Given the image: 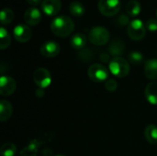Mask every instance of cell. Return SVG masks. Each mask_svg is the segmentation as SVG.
<instances>
[{
	"mask_svg": "<svg viewBox=\"0 0 157 156\" xmlns=\"http://www.w3.org/2000/svg\"><path fill=\"white\" fill-rule=\"evenodd\" d=\"M110 73L120 78H123L130 74L131 67L127 60L122 57H114L109 63Z\"/></svg>",
	"mask_w": 157,
	"mask_h": 156,
	"instance_id": "cell-2",
	"label": "cell"
},
{
	"mask_svg": "<svg viewBox=\"0 0 157 156\" xmlns=\"http://www.w3.org/2000/svg\"><path fill=\"white\" fill-rule=\"evenodd\" d=\"M17 151V147L15 144L11 143H6L1 146L0 153L2 156H14Z\"/></svg>",
	"mask_w": 157,
	"mask_h": 156,
	"instance_id": "cell-23",
	"label": "cell"
},
{
	"mask_svg": "<svg viewBox=\"0 0 157 156\" xmlns=\"http://www.w3.org/2000/svg\"><path fill=\"white\" fill-rule=\"evenodd\" d=\"M17 88L16 81L9 77L3 75L0 78V94L2 96H10L12 95Z\"/></svg>",
	"mask_w": 157,
	"mask_h": 156,
	"instance_id": "cell-10",
	"label": "cell"
},
{
	"mask_svg": "<svg viewBox=\"0 0 157 156\" xmlns=\"http://www.w3.org/2000/svg\"><path fill=\"white\" fill-rule=\"evenodd\" d=\"M80 56H84V55H86V57L83 59V60H85V61H91L92 60V58H93V54H92V52H90V51L89 50H85V51H81V53L79 54Z\"/></svg>",
	"mask_w": 157,
	"mask_h": 156,
	"instance_id": "cell-28",
	"label": "cell"
},
{
	"mask_svg": "<svg viewBox=\"0 0 157 156\" xmlns=\"http://www.w3.org/2000/svg\"><path fill=\"white\" fill-rule=\"evenodd\" d=\"M33 81L39 88H46L52 83V76L50 72L43 67L37 68L33 73Z\"/></svg>",
	"mask_w": 157,
	"mask_h": 156,
	"instance_id": "cell-7",
	"label": "cell"
},
{
	"mask_svg": "<svg viewBox=\"0 0 157 156\" xmlns=\"http://www.w3.org/2000/svg\"><path fill=\"white\" fill-rule=\"evenodd\" d=\"M24 21L29 26H35L41 20V13L37 7H29L24 13Z\"/></svg>",
	"mask_w": 157,
	"mask_h": 156,
	"instance_id": "cell-12",
	"label": "cell"
},
{
	"mask_svg": "<svg viewBox=\"0 0 157 156\" xmlns=\"http://www.w3.org/2000/svg\"><path fill=\"white\" fill-rule=\"evenodd\" d=\"M35 94H36V96H37L38 97H42L45 95V92H44V90H43L42 88H39V89L36 90Z\"/></svg>",
	"mask_w": 157,
	"mask_h": 156,
	"instance_id": "cell-31",
	"label": "cell"
},
{
	"mask_svg": "<svg viewBox=\"0 0 157 156\" xmlns=\"http://www.w3.org/2000/svg\"><path fill=\"white\" fill-rule=\"evenodd\" d=\"M41 9L47 16H55L57 15L62 8L61 0H42Z\"/></svg>",
	"mask_w": 157,
	"mask_h": 156,
	"instance_id": "cell-11",
	"label": "cell"
},
{
	"mask_svg": "<svg viewBox=\"0 0 157 156\" xmlns=\"http://www.w3.org/2000/svg\"><path fill=\"white\" fill-rule=\"evenodd\" d=\"M27 2H28L29 5H30V6H34V7H35L36 6L40 5V3H42L41 0H27Z\"/></svg>",
	"mask_w": 157,
	"mask_h": 156,
	"instance_id": "cell-30",
	"label": "cell"
},
{
	"mask_svg": "<svg viewBox=\"0 0 157 156\" xmlns=\"http://www.w3.org/2000/svg\"><path fill=\"white\" fill-rule=\"evenodd\" d=\"M86 41L87 39L86 35H84L83 33H75L71 38V46L76 50H81L86 46Z\"/></svg>",
	"mask_w": 157,
	"mask_h": 156,
	"instance_id": "cell-16",
	"label": "cell"
},
{
	"mask_svg": "<svg viewBox=\"0 0 157 156\" xmlns=\"http://www.w3.org/2000/svg\"><path fill=\"white\" fill-rule=\"evenodd\" d=\"M74 29L75 23L68 16H58L51 22V30L57 37H67L72 34Z\"/></svg>",
	"mask_w": 157,
	"mask_h": 156,
	"instance_id": "cell-1",
	"label": "cell"
},
{
	"mask_svg": "<svg viewBox=\"0 0 157 156\" xmlns=\"http://www.w3.org/2000/svg\"><path fill=\"white\" fill-rule=\"evenodd\" d=\"M14 17H15V14L12 11V9L7 8V7L3 8L0 12V22L3 26L7 25L13 21Z\"/></svg>",
	"mask_w": 157,
	"mask_h": 156,
	"instance_id": "cell-21",
	"label": "cell"
},
{
	"mask_svg": "<svg viewBox=\"0 0 157 156\" xmlns=\"http://www.w3.org/2000/svg\"><path fill=\"white\" fill-rule=\"evenodd\" d=\"M156 17H157V10H156Z\"/></svg>",
	"mask_w": 157,
	"mask_h": 156,
	"instance_id": "cell-33",
	"label": "cell"
},
{
	"mask_svg": "<svg viewBox=\"0 0 157 156\" xmlns=\"http://www.w3.org/2000/svg\"><path fill=\"white\" fill-rule=\"evenodd\" d=\"M144 136L148 143L152 144L157 143V126L154 124L148 125L144 130Z\"/></svg>",
	"mask_w": 157,
	"mask_h": 156,
	"instance_id": "cell-18",
	"label": "cell"
},
{
	"mask_svg": "<svg viewBox=\"0 0 157 156\" xmlns=\"http://www.w3.org/2000/svg\"><path fill=\"white\" fill-rule=\"evenodd\" d=\"M13 35L18 42H27L32 36V31L28 25L18 24L13 29Z\"/></svg>",
	"mask_w": 157,
	"mask_h": 156,
	"instance_id": "cell-8",
	"label": "cell"
},
{
	"mask_svg": "<svg viewBox=\"0 0 157 156\" xmlns=\"http://www.w3.org/2000/svg\"><path fill=\"white\" fill-rule=\"evenodd\" d=\"M60 45L53 40H48L44 42L40 47L41 55L47 58H53L57 56L60 53Z\"/></svg>",
	"mask_w": 157,
	"mask_h": 156,
	"instance_id": "cell-9",
	"label": "cell"
},
{
	"mask_svg": "<svg viewBox=\"0 0 157 156\" xmlns=\"http://www.w3.org/2000/svg\"><path fill=\"white\" fill-rule=\"evenodd\" d=\"M54 156H64V155H63V154H57V155H54Z\"/></svg>",
	"mask_w": 157,
	"mask_h": 156,
	"instance_id": "cell-32",
	"label": "cell"
},
{
	"mask_svg": "<svg viewBox=\"0 0 157 156\" xmlns=\"http://www.w3.org/2000/svg\"><path fill=\"white\" fill-rule=\"evenodd\" d=\"M87 74H88V77L93 82L102 83L108 79L109 71L104 65H102L100 63H94L88 68Z\"/></svg>",
	"mask_w": 157,
	"mask_h": 156,
	"instance_id": "cell-5",
	"label": "cell"
},
{
	"mask_svg": "<svg viewBox=\"0 0 157 156\" xmlns=\"http://www.w3.org/2000/svg\"><path fill=\"white\" fill-rule=\"evenodd\" d=\"M88 39L94 45L101 46L106 44L109 40V32L106 28L97 26L89 30Z\"/></svg>",
	"mask_w": 157,
	"mask_h": 156,
	"instance_id": "cell-3",
	"label": "cell"
},
{
	"mask_svg": "<svg viewBox=\"0 0 157 156\" xmlns=\"http://www.w3.org/2000/svg\"><path fill=\"white\" fill-rule=\"evenodd\" d=\"M121 6L120 0H99L98 5L100 13L106 17H112L118 14Z\"/></svg>",
	"mask_w": 157,
	"mask_h": 156,
	"instance_id": "cell-6",
	"label": "cell"
},
{
	"mask_svg": "<svg viewBox=\"0 0 157 156\" xmlns=\"http://www.w3.org/2000/svg\"><path fill=\"white\" fill-rule=\"evenodd\" d=\"M125 50V46L124 43L121 40H114L111 42L109 51V54L114 56V57H121L120 55H121L123 53Z\"/></svg>",
	"mask_w": 157,
	"mask_h": 156,
	"instance_id": "cell-17",
	"label": "cell"
},
{
	"mask_svg": "<svg viewBox=\"0 0 157 156\" xmlns=\"http://www.w3.org/2000/svg\"><path fill=\"white\" fill-rule=\"evenodd\" d=\"M144 95L150 104L157 105V82H151L146 86Z\"/></svg>",
	"mask_w": 157,
	"mask_h": 156,
	"instance_id": "cell-13",
	"label": "cell"
},
{
	"mask_svg": "<svg viewBox=\"0 0 157 156\" xmlns=\"http://www.w3.org/2000/svg\"><path fill=\"white\" fill-rule=\"evenodd\" d=\"M130 22L131 21H129V17H128V16H126V15H121L119 17H118V23L120 24V25H121V26H124V25H129L130 24Z\"/></svg>",
	"mask_w": 157,
	"mask_h": 156,
	"instance_id": "cell-27",
	"label": "cell"
},
{
	"mask_svg": "<svg viewBox=\"0 0 157 156\" xmlns=\"http://www.w3.org/2000/svg\"><path fill=\"white\" fill-rule=\"evenodd\" d=\"M105 87L109 92H114L118 88V83L114 79H109L105 83Z\"/></svg>",
	"mask_w": 157,
	"mask_h": 156,
	"instance_id": "cell-25",
	"label": "cell"
},
{
	"mask_svg": "<svg viewBox=\"0 0 157 156\" xmlns=\"http://www.w3.org/2000/svg\"><path fill=\"white\" fill-rule=\"evenodd\" d=\"M144 74L151 80L157 79V59H149L145 62Z\"/></svg>",
	"mask_w": 157,
	"mask_h": 156,
	"instance_id": "cell-14",
	"label": "cell"
},
{
	"mask_svg": "<svg viewBox=\"0 0 157 156\" xmlns=\"http://www.w3.org/2000/svg\"><path fill=\"white\" fill-rule=\"evenodd\" d=\"M141 4L137 0H131L126 5V12L131 17H136L141 13Z\"/></svg>",
	"mask_w": 157,
	"mask_h": 156,
	"instance_id": "cell-19",
	"label": "cell"
},
{
	"mask_svg": "<svg viewBox=\"0 0 157 156\" xmlns=\"http://www.w3.org/2000/svg\"><path fill=\"white\" fill-rule=\"evenodd\" d=\"M11 43V38L8 31L4 28L1 27L0 29V49L5 50L6 49Z\"/></svg>",
	"mask_w": 157,
	"mask_h": 156,
	"instance_id": "cell-22",
	"label": "cell"
},
{
	"mask_svg": "<svg viewBox=\"0 0 157 156\" xmlns=\"http://www.w3.org/2000/svg\"><path fill=\"white\" fill-rule=\"evenodd\" d=\"M69 10L75 17H81L85 14L86 8L84 5L79 1H73L69 5Z\"/></svg>",
	"mask_w": 157,
	"mask_h": 156,
	"instance_id": "cell-20",
	"label": "cell"
},
{
	"mask_svg": "<svg viewBox=\"0 0 157 156\" xmlns=\"http://www.w3.org/2000/svg\"><path fill=\"white\" fill-rule=\"evenodd\" d=\"M144 59V56L141 52L139 51H132L129 54V60L133 64H139L142 63Z\"/></svg>",
	"mask_w": 157,
	"mask_h": 156,
	"instance_id": "cell-24",
	"label": "cell"
},
{
	"mask_svg": "<svg viewBox=\"0 0 157 156\" xmlns=\"http://www.w3.org/2000/svg\"><path fill=\"white\" fill-rule=\"evenodd\" d=\"M99 59H100V61L101 62H103V63H110V54L109 53H107V52H103V53H101L100 54V56H99Z\"/></svg>",
	"mask_w": 157,
	"mask_h": 156,
	"instance_id": "cell-29",
	"label": "cell"
},
{
	"mask_svg": "<svg viewBox=\"0 0 157 156\" xmlns=\"http://www.w3.org/2000/svg\"><path fill=\"white\" fill-rule=\"evenodd\" d=\"M13 108L10 102L7 100H1L0 101V121L5 122L12 115Z\"/></svg>",
	"mask_w": 157,
	"mask_h": 156,
	"instance_id": "cell-15",
	"label": "cell"
},
{
	"mask_svg": "<svg viewBox=\"0 0 157 156\" xmlns=\"http://www.w3.org/2000/svg\"><path fill=\"white\" fill-rule=\"evenodd\" d=\"M128 35L133 40H141L146 33V27L141 19H132L128 25Z\"/></svg>",
	"mask_w": 157,
	"mask_h": 156,
	"instance_id": "cell-4",
	"label": "cell"
},
{
	"mask_svg": "<svg viewBox=\"0 0 157 156\" xmlns=\"http://www.w3.org/2000/svg\"><path fill=\"white\" fill-rule=\"evenodd\" d=\"M145 27L148 30L154 32L157 31V19L155 18H150L147 20V22L145 23Z\"/></svg>",
	"mask_w": 157,
	"mask_h": 156,
	"instance_id": "cell-26",
	"label": "cell"
}]
</instances>
